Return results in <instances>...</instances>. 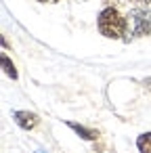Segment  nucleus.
<instances>
[{
  "mask_svg": "<svg viewBox=\"0 0 151 153\" xmlns=\"http://www.w3.org/2000/svg\"><path fill=\"white\" fill-rule=\"evenodd\" d=\"M97 27H99V32H101L105 38L118 40V38L126 36L128 23H126V17H124L118 9L107 7V9H103V11L99 13V17H97Z\"/></svg>",
  "mask_w": 151,
  "mask_h": 153,
  "instance_id": "1",
  "label": "nucleus"
},
{
  "mask_svg": "<svg viewBox=\"0 0 151 153\" xmlns=\"http://www.w3.org/2000/svg\"><path fill=\"white\" fill-rule=\"evenodd\" d=\"M132 2H136V4H147V2H151V0H132Z\"/></svg>",
  "mask_w": 151,
  "mask_h": 153,
  "instance_id": "8",
  "label": "nucleus"
},
{
  "mask_svg": "<svg viewBox=\"0 0 151 153\" xmlns=\"http://www.w3.org/2000/svg\"><path fill=\"white\" fill-rule=\"evenodd\" d=\"M0 61H2V69H4V74H7L11 80H17V78H19V74H17V69H15V65H13V61L9 59V55H7V53H2Z\"/></svg>",
  "mask_w": 151,
  "mask_h": 153,
  "instance_id": "5",
  "label": "nucleus"
},
{
  "mask_svg": "<svg viewBox=\"0 0 151 153\" xmlns=\"http://www.w3.org/2000/svg\"><path fill=\"white\" fill-rule=\"evenodd\" d=\"M65 124H67V128H71L76 134H80L84 140H94V138L99 136V132H97V130L86 128V126H82V124H76V122H65Z\"/></svg>",
  "mask_w": 151,
  "mask_h": 153,
  "instance_id": "4",
  "label": "nucleus"
},
{
  "mask_svg": "<svg viewBox=\"0 0 151 153\" xmlns=\"http://www.w3.org/2000/svg\"><path fill=\"white\" fill-rule=\"evenodd\" d=\"M34 153H46V151H42V149H38V151H34Z\"/></svg>",
  "mask_w": 151,
  "mask_h": 153,
  "instance_id": "9",
  "label": "nucleus"
},
{
  "mask_svg": "<svg viewBox=\"0 0 151 153\" xmlns=\"http://www.w3.org/2000/svg\"><path fill=\"white\" fill-rule=\"evenodd\" d=\"M136 149L138 153H151V132H143L136 138Z\"/></svg>",
  "mask_w": 151,
  "mask_h": 153,
  "instance_id": "6",
  "label": "nucleus"
},
{
  "mask_svg": "<svg viewBox=\"0 0 151 153\" xmlns=\"http://www.w3.org/2000/svg\"><path fill=\"white\" fill-rule=\"evenodd\" d=\"M126 40H132V38H141V36H147L151 34V11L147 9H132L126 17Z\"/></svg>",
  "mask_w": 151,
  "mask_h": 153,
  "instance_id": "2",
  "label": "nucleus"
},
{
  "mask_svg": "<svg viewBox=\"0 0 151 153\" xmlns=\"http://www.w3.org/2000/svg\"><path fill=\"white\" fill-rule=\"evenodd\" d=\"M38 2H46V4H55V2H59V0H38Z\"/></svg>",
  "mask_w": 151,
  "mask_h": 153,
  "instance_id": "7",
  "label": "nucleus"
},
{
  "mask_svg": "<svg viewBox=\"0 0 151 153\" xmlns=\"http://www.w3.org/2000/svg\"><path fill=\"white\" fill-rule=\"evenodd\" d=\"M13 117H15L17 126L23 128V130H34V128L40 124V117H38L36 113H32V111H15Z\"/></svg>",
  "mask_w": 151,
  "mask_h": 153,
  "instance_id": "3",
  "label": "nucleus"
}]
</instances>
